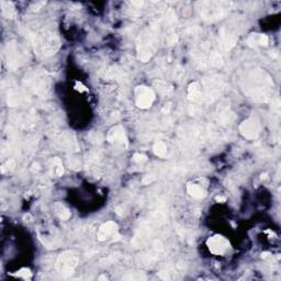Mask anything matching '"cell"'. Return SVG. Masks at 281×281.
<instances>
[{"instance_id": "cell-18", "label": "cell", "mask_w": 281, "mask_h": 281, "mask_svg": "<svg viewBox=\"0 0 281 281\" xmlns=\"http://www.w3.org/2000/svg\"><path fill=\"white\" fill-rule=\"evenodd\" d=\"M114 235H118V225L113 221L105 222L100 226L98 231V240L101 241H107Z\"/></svg>"}, {"instance_id": "cell-33", "label": "cell", "mask_w": 281, "mask_h": 281, "mask_svg": "<svg viewBox=\"0 0 281 281\" xmlns=\"http://www.w3.org/2000/svg\"><path fill=\"white\" fill-rule=\"evenodd\" d=\"M124 279H129V280H134V279H145V276H142L140 274H139V276H133V275H130V276H125Z\"/></svg>"}, {"instance_id": "cell-35", "label": "cell", "mask_w": 281, "mask_h": 281, "mask_svg": "<svg viewBox=\"0 0 281 281\" xmlns=\"http://www.w3.org/2000/svg\"><path fill=\"white\" fill-rule=\"evenodd\" d=\"M217 201H219V202H225V198L218 197V198H217Z\"/></svg>"}, {"instance_id": "cell-20", "label": "cell", "mask_w": 281, "mask_h": 281, "mask_svg": "<svg viewBox=\"0 0 281 281\" xmlns=\"http://www.w3.org/2000/svg\"><path fill=\"white\" fill-rule=\"evenodd\" d=\"M22 99H23V96H22L18 88L9 87L7 94V102L10 107H18V105H20Z\"/></svg>"}, {"instance_id": "cell-34", "label": "cell", "mask_w": 281, "mask_h": 281, "mask_svg": "<svg viewBox=\"0 0 281 281\" xmlns=\"http://www.w3.org/2000/svg\"><path fill=\"white\" fill-rule=\"evenodd\" d=\"M45 2H35L33 3V6L31 7V9H33V10H39V9H41V7H43Z\"/></svg>"}, {"instance_id": "cell-2", "label": "cell", "mask_w": 281, "mask_h": 281, "mask_svg": "<svg viewBox=\"0 0 281 281\" xmlns=\"http://www.w3.org/2000/svg\"><path fill=\"white\" fill-rule=\"evenodd\" d=\"M28 38L35 53L41 57H50L60 50V41L57 33L50 28H35L28 31Z\"/></svg>"}, {"instance_id": "cell-14", "label": "cell", "mask_w": 281, "mask_h": 281, "mask_svg": "<svg viewBox=\"0 0 281 281\" xmlns=\"http://www.w3.org/2000/svg\"><path fill=\"white\" fill-rule=\"evenodd\" d=\"M261 122L257 117H250L241 122L240 125L241 134L247 140H256L261 134Z\"/></svg>"}, {"instance_id": "cell-1", "label": "cell", "mask_w": 281, "mask_h": 281, "mask_svg": "<svg viewBox=\"0 0 281 281\" xmlns=\"http://www.w3.org/2000/svg\"><path fill=\"white\" fill-rule=\"evenodd\" d=\"M241 88L250 99L256 102H268L274 95V80L261 68H253L246 72L241 79Z\"/></svg>"}, {"instance_id": "cell-30", "label": "cell", "mask_w": 281, "mask_h": 281, "mask_svg": "<svg viewBox=\"0 0 281 281\" xmlns=\"http://www.w3.org/2000/svg\"><path fill=\"white\" fill-rule=\"evenodd\" d=\"M17 276L21 277V278H23V279H29L31 277V271L29 269H26V268H23V269H21L19 272H18Z\"/></svg>"}, {"instance_id": "cell-32", "label": "cell", "mask_w": 281, "mask_h": 281, "mask_svg": "<svg viewBox=\"0 0 281 281\" xmlns=\"http://www.w3.org/2000/svg\"><path fill=\"white\" fill-rule=\"evenodd\" d=\"M154 180H155V176H154V175H147V176H145V177L143 178V183L144 184H149V183H152Z\"/></svg>"}, {"instance_id": "cell-26", "label": "cell", "mask_w": 281, "mask_h": 281, "mask_svg": "<svg viewBox=\"0 0 281 281\" xmlns=\"http://www.w3.org/2000/svg\"><path fill=\"white\" fill-rule=\"evenodd\" d=\"M55 213L57 217L60 220H63V221H66V220H68L70 218V211L61 203L55 204Z\"/></svg>"}, {"instance_id": "cell-9", "label": "cell", "mask_w": 281, "mask_h": 281, "mask_svg": "<svg viewBox=\"0 0 281 281\" xmlns=\"http://www.w3.org/2000/svg\"><path fill=\"white\" fill-rule=\"evenodd\" d=\"M78 266V256L74 252L66 250L56 259L55 269L61 278H69Z\"/></svg>"}, {"instance_id": "cell-29", "label": "cell", "mask_w": 281, "mask_h": 281, "mask_svg": "<svg viewBox=\"0 0 281 281\" xmlns=\"http://www.w3.org/2000/svg\"><path fill=\"white\" fill-rule=\"evenodd\" d=\"M147 160V157L144 155V154H140V153H135L134 155H133V161H136V162H139V164H142V162L144 161H146Z\"/></svg>"}, {"instance_id": "cell-3", "label": "cell", "mask_w": 281, "mask_h": 281, "mask_svg": "<svg viewBox=\"0 0 281 281\" xmlns=\"http://www.w3.org/2000/svg\"><path fill=\"white\" fill-rule=\"evenodd\" d=\"M160 22H153L140 33L136 39V52H138V59L140 61L146 63L155 54L160 43Z\"/></svg>"}, {"instance_id": "cell-28", "label": "cell", "mask_w": 281, "mask_h": 281, "mask_svg": "<svg viewBox=\"0 0 281 281\" xmlns=\"http://www.w3.org/2000/svg\"><path fill=\"white\" fill-rule=\"evenodd\" d=\"M178 34L176 33V31L174 30H171L168 32V34L166 35V43L168 44L169 46H173L175 45V44H177L178 42Z\"/></svg>"}, {"instance_id": "cell-11", "label": "cell", "mask_w": 281, "mask_h": 281, "mask_svg": "<svg viewBox=\"0 0 281 281\" xmlns=\"http://www.w3.org/2000/svg\"><path fill=\"white\" fill-rule=\"evenodd\" d=\"M239 41V32L235 25H223L219 31V50L220 52H228L236 45Z\"/></svg>"}, {"instance_id": "cell-10", "label": "cell", "mask_w": 281, "mask_h": 281, "mask_svg": "<svg viewBox=\"0 0 281 281\" xmlns=\"http://www.w3.org/2000/svg\"><path fill=\"white\" fill-rule=\"evenodd\" d=\"M215 48L210 42H201L197 44L192 51V57L196 65L201 69L211 67V57L215 52Z\"/></svg>"}, {"instance_id": "cell-19", "label": "cell", "mask_w": 281, "mask_h": 281, "mask_svg": "<svg viewBox=\"0 0 281 281\" xmlns=\"http://www.w3.org/2000/svg\"><path fill=\"white\" fill-rule=\"evenodd\" d=\"M188 98L193 103H202V89L201 83L195 81L191 82L188 87Z\"/></svg>"}, {"instance_id": "cell-13", "label": "cell", "mask_w": 281, "mask_h": 281, "mask_svg": "<svg viewBox=\"0 0 281 281\" xmlns=\"http://www.w3.org/2000/svg\"><path fill=\"white\" fill-rule=\"evenodd\" d=\"M135 103L140 109H148L155 101V92L146 86H138L134 90Z\"/></svg>"}, {"instance_id": "cell-21", "label": "cell", "mask_w": 281, "mask_h": 281, "mask_svg": "<svg viewBox=\"0 0 281 281\" xmlns=\"http://www.w3.org/2000/svg\"><path fill=\"white\" fill-rule=\"evenodd\" d=\"M154 87L157 90L158 94L161 97H170L174 94V87L171 83L166 80H161V79H157V80L154 81Z\"/></svg>"}, {"instance_id": "cell-25", "label": "cell", "mask_w": 281, "mask_h": 281, "mask_svg": "<svg viewBox=\"0 0 281 281\" xmlns=\"http://www.w3.org/2000/svg\"><path fill=\"white\" fill-rule=\"evenodd\" d=\"M1 11H2V15L6 17L7 19H15L17 16L16 8L12 4V2L1 1Z\"/></svg>"}, {"instance_id": "cell-22", "label": "cell", "mask_w": 281, "mask_h": 281, "mask_svg": "<svg viewBox=\"0 0 281 281\" xmlns=\"http://www.w3.org/2000/svg\"><path fill=\"white\" fill-rule=\"evenodd\" d=\"M268 37L265 34H252L247 39V44L252 47L257 46H267L268 45Z\"/></svg>"}, {"instance_id": "cell-23", "label": "cell", "mask_w": 281, "mask_h": 281, "mask_svg": "<svg viewBox=\"0 0 281 281\" xmlns=\"http://www.w3.org/2000/svg\"><path fill=\"white\" fill-rule=\"evenodd\" d=\"M187 191L189 195H190L192 198H195V199H202V198L205 197L204 189L197 183H192V182L188 183Z\"/></svg>"}, {"instance_id": "cell-16", "label": "cell", "mask_w": 281, "mask_h": 281, "mask_svg": "<svg viewBox=\"0 0 281 281\" xmlns=\"http://www.w3.org/2000/svg\"><path fill=\"white\" fill-rule=\"evenodd\" d=\"M107 140H109L110 144H112L113 146L116 147H120L122 149H125L127 147V138L125 131L120 125L114 126L109 131Z\"/></svg>"}, {"instance_id": "cell-4", "label": "cell", "mask_w": 281, "mask_h": 281, "mask_svg": "<svg viewBox=\"0 0 281 281\" xmlns=\"http://www.w3.org/2000/svg\"><path fill=\"white\" fill-rule=\"evenodd\" d=\"M23 86L26 91L37 98H46L51 92L52 78L46 70L32 69L24 75Z\"/></svg>"}, {"instance_id": "cell-6", "label": "cell", "mask_w": 281, "mask_h": 281, "mask_svg": "<svg viewBox=\"0 0 281 281\" xmlns=\"http://www.w3.org/2000/svg\"><path fill=\"white\" fill-rule=\"evenodd\" d=\"M234 120V114H233L230 102L227 100H223L221 104L215 112L214 120L210 126L209 134L213 135L214 138H221L227 133V130Z\"/></svg>"}, {"instance_id": "cell-12", "label": "cell", "mask_w": 281, "mask_h": 281, "mask_svg": "<svg viewBox=\"0 0 281 281\" xmlns=\"http://www.w3.org/2000/svg\"><path fill=\"white\" fill-rule=\"evenodd\" d=\"M208 132L209 131L204 130L202 126L190 125L182 127V130H180L179 134L181 136V140L186 144L197 145L203 142Z\"/></svg>"}, {"instance_id": "cell-8", "label": "cell", "mask_w": 281, "mask_h": 281, "mask_svg": "<svg viewBox=\"0 0 281 281\" xmlns=\"http://www.w3.org/2000/svg\"><path fill=\"white\" fill-rule=\"evenodd\" d=\"M4 57H6L7 66L12 70L20 68L29 60L28 50L22 46L17 41L8 42L4 48Z\"/></svg>"}, {"instance_id": "cell-7", "label": "cell", "mask_w": 281, "mask_h": 281, "mask_svg": "<svg viewBox=\"0 0 281 281\" xmlns=\"http://www.w3.org/2000/svg\"><path fill=\"white\" fill-rule=\"evenodd\" d=\"M201 83L202 89V103L209 104L214 102L222 96L225 82L220 75H214L209 78H205Z\"/></svg>"}, {"instance_id": "cell-24", "label": "cell", "mask_w": 281, "mask_h": 281, "mask_svg": "<svg viewBox=\"0 0 281 281\" xmlns=\"http://www.w3.org/2000/svg\"><path fill=\"white\" fill-rule=\"evenodd\" d=\"M50 169H51V174L56 176V177H60V176L64 174L63 162H61V161L60 160L59 157H54L51 161Z\"/></svg>"}, {"instance_id": "cell-27", "label": "cell", "mask_w": 281, "mask_h": 281, "mask_svg": "<svg viewBox=\"0 0 281 281\" xmlns=\"http://www.w3.org/2000/svg\"><path fill=\"white\" fill-rule=\"evenodd\" d=\"M153 151L156 156L164 158L167 155V145L164 142H156L154 144Z\"/></svg>"}, {"instance_id": "cell-5", "label": "cell", "mask_w": 281, "mask_h": 281, "mask_svg": "<svg viewBox=\"0 0 281 281\" xmlns=\"http://www.w3.org/2000/svg\"><path fill=\"white\" fill-rule=\"evenodd\" d=\"M233 3L228 1H199L196 8L201 19L206 22H215L223 19L232 9Z\"/></svg>"}, {"instance_id": "cell-17", "label": "cell", "mask_w": 281, "mask_h": 281, "mask_svg": "<svg viewBox=\"0 0 281 281\" xmlns=\"http://www.w3.org/2000/svg\"><path fill=\"white\" fill-rule=\"evenodd\" d=\"M55 142L60 148L67 149L70 152H77L79 149L76 138L70 132H60L55 136Z\"/></svg>"}, {"instance_id": "cell-15", "label": "cell", "mask_w": 281, "mask_h": 281, "mask_svg": "<svg viewBox=\"0 0 281 281\" xmlns=\"http://www.w3.org/2000/svg\"><path fill=\"white\" fill-rule=\"evenodd\" d=\"M206 245L211 253L217 256H222L230 249V241L222 235H214L206 241Z\"/></svg>"}, {"instance_id": "cell-31", "label": "cell", "mask_w": 281, "mask_h": 281, "mask_svg": "<svg viewBox=\"0 0 281 281\" xmlns=\"http://www.w3.org/2000/svg\"><path fill=\"white\" fill-rule=\"evenodd\" d=\"M68 164L69 166L72 167L73 169H78V168H80V161H79L77 158H70V160L68 161Z\"/></svg>"}]
</instances>
